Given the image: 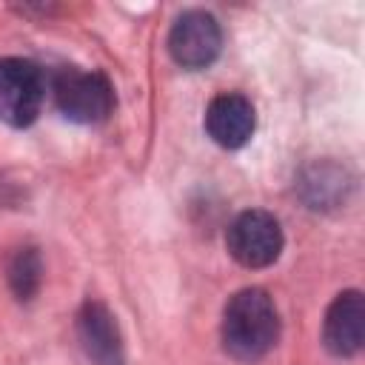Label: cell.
<instances>
[{
  "label": "cell",
  "instance_id": "cell-1",
  "mask_svg": "<svg viewBox=\"0 0 365 365\" xmlns=\"http://www.w3.org/2000/svg\"><path fill=\"white\" fill-rule=\"evenodd\" d=\"M279 336V314L268 291L242 288L222 311V345L234 359L254 362L265 356Z\"/></svg>",
  "mask_w": 365,
  "mask_h": 365
},
{
  "label": "cell",
  "instance_id": "cell-2",
  "mask_svg": "<svg viewBox=\"0 0 365 365\" xmlns=\"http://www.w3.org/2000/svg\"><path fill=\"white\" fill-rule=\"evenodd\" d=\"M54 103L63 117L71 123H100L114 108V88L106 74L83 71V68H63L51 86Z\"/></svg>",
  "mask_w": 365,
  "mask_h": 365
},
{
  "label": "cell",
  "instance_id": "cell-3",
  "mask_svg": "<svg viewBox=\"0 0 365 365\" xmlns=\"http://www.w3.org/2000/svg\"><path fill=\"white\" fill-rule=\"evenodd\" d=\"M225 245H228V254L240 265H245V268H268V265H274L279 259L285 237H282L279 220L274 214L251 208V211H242L228 225Z\"/></svg>",
  "mask_w": 365,
  "mask_h": 365
},
{
  "label": "cell",
  "instance_id": "cell-4",
  "mask_svg": "<svg viewBox=\"0 0 365 365\" xmlns=\"http://www.w3.org/2000/svg\"><path fill=\"white\" fill-rule=\"evenodd\" d=\"M46 97L43 71L20 57L0 60V120L9 125H29L37 120Z\"/></svg>",
  "mask_w": 365,
  "mask_h": 365
},
{
  "label": "cell",
  "instance_id": "cell-5",
  "mask_svg": "<svg viewBox=\"0 0 365 365\" xmlns=\"http://www.w3.org/2000/svg\"><path fill=\"white\" fill-rule=\"evenodd\" d=\"M222 31L214 14L191 9L180 14L168 31V51L182 68H205L220 57Z\"/></svg>",
  "mask_w": 365,
  "mask_h": 365
},
{
  "label": "cell",
  "instance_id": "cell-6",
  "mask_svg": "<svg viewBox=\"0 0 365 365\" xmlns=\"http://www.w3.org/2000/svg\"><path fill=\"white\" fill-rule=\"evenodd\" d=\"M365 336V299L359 291H342L325 311L322 342L334 356H354Z\"/></svg>",
  "mask_w": 365,
  "mask_h": 365
},
{
  "label": "cell",
  "instance_id": "cell-7",
  "mask_svg": "<svg viewBox=\"0 0 365 365\" xmlns=\"http://www.w3.org/2000/svg\"><path fill=\"white\" fill-rule=\"evenodd\" d=\"M77 336L86 356L94 365H123V336L114 322V314L103 305L88 299L77 314Z\"/></svg>",
  "mask_w": 365,
  "mask_h": 365
},
{
  "label": "cell",
  "instance_id": "cell-8",
  "mask_svg": "<svg viewBox=\"0 0 365 365\" xmlns=\"http://www.w3.org/2000/svg\"><path fill=\"white\" fill-rule=\"evenodd\" d=\"M257 125V114L248 97L242 94H220L205 108V131L222 148H242Z\"/></svg>",
  "mask_w": 365,
  "mask_h": 365
},
{
  "label": "cell",
  "instance_id": "cell-9",
  "mask_svg": "<svg viewBox=\"0 0 365 365\" xmlns=\"http://www.w3.org/2000/svg\"><path fill=\"white\" fill-rule=\"evenodd\" d=\"M9 282H11V288L20 299H29L37 291V285H40V257L34 254V248H26L14 257V262L9 268Z\"/></svg>",
  "mask_w": 365,
  "mask_h": 365
}]
</instances>
